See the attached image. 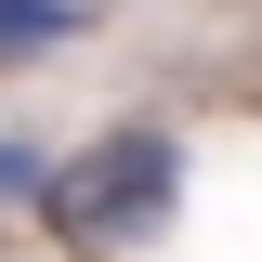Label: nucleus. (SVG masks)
<instances>
[{
  "label": "nucleus",
  "instance_id": "1",
  "mask_svg": "<svg viewBox=\"0 0 262 262\" xmlns=\"http://www.w3.org/2000/svg\"><path fill=\"white\" fill-rule=\"evenodd\" d=\"M170 196H184V144H170V131H105L92 158H66L53 170V210L79 236H144V223H170Z\"/></svg>",
  "mask_w": 262,
  "mask_h": 262
},
{
  "label": "nucleus",
  "instance_id": "2",
  "mask_svg": "<svg viewBox=\"0 0 262 262\" xmlns=\"http://www.w3.org/2000/svg\"><path fill=\"white\" fill-rule=\"evenodd\" d=\"M79 27H92V0H0V66H27V53H66Z\"/></svg>",
  "mask_w": 262,
  "mask_h": 262
},
{
  "label": "nucleus",
  "instance_id": "3",
  "mask_svg": "<svg viewBox=\"0 0 262 262\" xmlns=\"http://www.w3.org/2000/svg\"><path fill=\"white\" fill-rule=\"evenodd\" d=\"M0 196H53V184H39V158H27V144H0Z\"/></svg>",
  "mask_w": 262,
  "mask_h": 262
}]
</instances>
